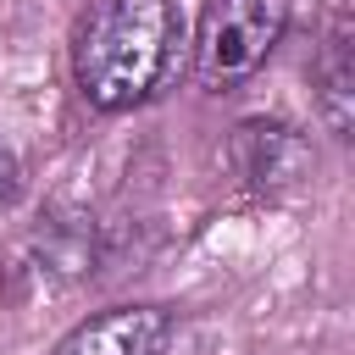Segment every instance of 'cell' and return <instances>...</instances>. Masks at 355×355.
I'll return each instance as SVG.
<instances>
[{"label":"cell","mask_w":355,"mask_h":355,"mask_svg":"<svg viewBox=\"0 0 355 355\" xmlns=\"http://www.w3.org/2000/svg\"><path fill=\"white\" fill-rule=\"evenodd\" d=\"M189 67V28L178 0H94L72 39V83L105 111H139L161 100Z\"/></svg>","instance_id":"obj_1"},{"label":"cell","mask_w":355,"mask_h":355,"mask_svg":"<svg viewBox=\"0 0 355 355\" xmlns=\"http://www.w3.org/2000/svg\"><path fill=\"white\" fill-rule=\"evenodd\" d=\"M294 22V0H205L189 44V67L205 94H233L250 83L266 55L283 44Z\"/></svg>","instance_id":"obj_2"},{"label":"cell","mask_w":355,"mask_h":355,"mask_svg":"<svg viewBox=\"0 0 355 355\" xmlns=\"http://www.w3.org/2000/svg\"><path fill=\"white\" fill-rule=\"evenodd\" d=\"M233 166L261 200H294L316 172V150L294 122L250 116L233 128Z\"/></svg>","instance_id":"obj_3"},{"label":"cell","mask_w":355,"mask_h":355,"mask_svg":"<svg viewBox=\"0 0 355 355\" xmlns=\"http://www.w3.org/2000/svg\"><path fill=\"white\" fill-rule=\"evenodd\" d=\"M178 333V316L155 300H128L83 316L50 355H166Z\"/></svg>","instance_id":"obj_4"},{"label":"cell","mask_w":355,"mask_h":355,"mask_svg":"<svg viewBox=\"0 0 355 355\" xmlns=\"http://www.w3.org/2000/svg\"><path fill=\"white\" fill-rule=\"evenodd\" d=\"M311 83H316V111L327 122L333 139H349L355 128V61H349V33L333 28L316 67H311Z\"/></svg>","instance_id":"obj_5"},{"label":"cell","mask_w":355,"mask_h":355,"mask_svg":"<svg viewBox=\"0 0 355 355\" xmlns=\"http://www.w3.org/2000/svg\"><path fill=\"white\" fill-rule=\"evenodd\" d=\"M17 194H22V161L11 144H0V205H11Z\"/></svg>","instance_id":"obj_6"}]
</instances>
